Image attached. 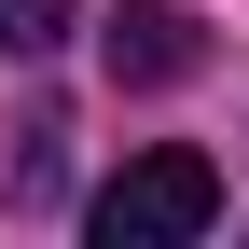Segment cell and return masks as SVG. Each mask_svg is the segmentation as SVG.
Here are the masks:
<instances>
[{
  "label": "cell",
  "instance_id": "obj_1",
  "mask_svg": "<svg viewBox=\"0 0 249 249\" xmlns=\"http://www.w3.org/2000/svg\"><path fill=\"white\" fill-rule=\"evenodd\" d=\"M222 222V166H208V152H124V180L97 194V235L111 249H180V235H208Z\"/></svg>",
  "mask_w": 249,
  "mask_h": 249
},
{
  "label": "cell",
  "instance_id": "obj_2",
  "mask_svg": "<svg viewBox=\"0 0 249 249\" xmlns=\"http://www.w3.org/2000/svg\"><path fill=\"white\" fill-rule=\"evenodd\" d=\"M97 70L139 83V97H152V83H194V70H208V28L180 14V0H124V14L97 28Z\"/></svg>",
  "mask_w": 249,
  "mask_h": 249
},
{
  "label": "cell",
  "instance_id": "obj_3",
  "mask_svg": "<svg viewBox=\"0 0 249 249\" xmlns=\"http://www.w3.org/2000/svg\"><path fill=\"white\" fill-rule=\"evenodd\" d=\"M70 42V0H0V55H55Z\"/></svg>",
  "mask_w": 249,
  "mask_h": 249
}]
</instances>
